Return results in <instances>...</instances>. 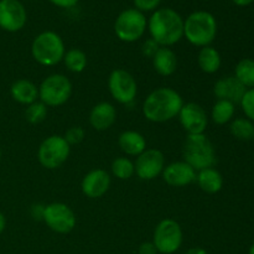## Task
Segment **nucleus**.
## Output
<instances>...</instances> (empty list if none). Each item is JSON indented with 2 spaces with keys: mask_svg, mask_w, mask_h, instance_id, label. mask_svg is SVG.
Listing matches in <instances>:
<instances>
[{
  "mask_svg": "<svg viewBox=\"0 0 254 254\" xmlns=\"http://www.w3.org/2000/svg\"><path fill=\"white\" fill-rule=\"evenodd\" d=\"M72 94V83L64 74L47 76L39 87L40 101L47 107H60L66 103Z\"/></svg>",
  "mask_w": 254,
  "mask_h": 254,
  "instance_id": "nucleus-7",
  "label": "nucleus"
},
{
  "mask_svg": "<svg viewBox=\"0 0 254 254\" xmlns=\"http://www.w3.org/2000/svg\"><path fill=\"white\" fill-rule=\"evenodd\" d=\"M250 254H254V243L252 245V247H251V250H250Z\"/></svg>",
  "mask_w": 254,
  "mask_h": 254,
  "instance_id": "nucleus-40",
  "label": "nucleus"
},
{
  "mask_svg": "<svg viewBox=\"0 0 254 254\" xmlns=\"http://www.w3.org/2000/svg\"><path fill=\"white\" fill-rule=\"evenodd\" d=\"M253 138H254V134H253Z\"/></svg>",
  "mask_w": 254,
  "mask_h": 254,
  "instance_id": "nucleus-42",
  "label": "nucleus"
},
{
  "mask_svg": "<svg viewBox=\"0 0 254 254\" xmlns=\"http://www.w3.org/2000/svg\"><path fill=\"white\" fill-rule=\"evenodd\" d=\"M66 54L64 40L57 32L44 31L37 35L31 45V55L41 66L51 67L64 61Z\"/></svg>",
  "mask_w": 254,
  "mask_h": 254,
  "instance_id": "nucleus-5",
  "label": "nucleus"
},
{
  "mask_svg": "<svg viewBox=\"0 0 254 254\" xmlns=\"http://www.w3.org/2000/svg\"><path fill=\"white\" fill-rule=\"evenodd\" d=\"M71 153V145L61 135H51L45 139L37 150V159L49 170L60 168L66 163Z\"/></svg>",
  "mask_w": 254,
  "mask_h": 254,
  "instance_id": "nucleus-8",
  "label": "nucleus"
},
{
  "mask_svg": "<svg viewBox=\"0 0 254 254\" xmlns=\"http://www.w3.org/2000/svg\"><path fill=\"white\" fill-rule=\"evenodd\" d=\"M161 0H134L135 9L141 12L155 11L158 6L160 5Z\"/></svg>",
  "mask_w": 254,
  "mask_h": 254,
  "instance_id": "nucleus-32",
  "label": "nucleus"
},
{
  "mask_svg": "<svg viewBox=\"0 0 254 254\" xmlns=\"http://www.w3.org/2000/svg\"><path fill=\"white\" fill-rule=\"evenodd\" d=\"M241 106H242L246 116L254 121V88L247 89L242 101H241Z\"/></svg>",
  "mask_w": 254,
  "mask_h": 254,
  "instance_id": "nucleus-30",
  "label": "nucleus"
},
{
  "mask_svg": "<svg viewBox=\"0 0 254 254\" xmlns=\"http://www.w3.org/2000/svg\"><path fill=\"white\" fill-rule=\"evenodd\" d=\"M151 60H153L154 68L160 76H171L178 68V57L175 52L169 47H159Z\"/></svg>",
  "mask_w": 254,
  "mask_h": 254,
  "instance_id": "nucleus-20",
  "label": "nucleus"
},
{
  "mask_svg": "<svg viewBox=\"0 0 254 254\" xmlns=\"http://www.w3.org/2000/svg\"><path fill=\"white\" fill-rule=\"evenodd\" d=\"M119 148L129 156H139L146 150V139L135 130H126L118 138Z\"/></svg>",
  "mask_w": 254,
  "mask_h": 254,
  "instance_id": "nucleus-19",
  "label": "nucleus"
},
{
  "mask_svg": "<svg viewBox=\"0 0 254 254\" xmlns=\"http://www.w3.org/2000/svg\"><path fill=\"white\" fill-rule=\"evenodd\" d=\"M197 64L201 71L205 73L212 74L220 69L221 67V55L215 47L206 46L202 47L198 52Z\"/></svg>",
  "mask_w": 254,
  "mask_h": 254,
  "instance_id": "nucleus-23",
  "label": "nucleus"
},
{
  "mask_svg": "<svg viewBox=\"0 0 254 254\" xmlns=\"http://www.w3.org/2000/svg\"><path fill=\"white\" fill-rule=\"evenodd\" d=\"M183 238L181 226L175 220L165 218L156 225L154 230L153 243L158 250V253L173 254L180 250Z\"/></svg>",
  "mask_w": 254,
  "mask_h": 254,
  "instance_id": "nucleus-9",
  "label": "nucleus"
},
{
  "mask_svg": "<svg viewBox=\"0 0 254 254\" xmlns=\"http://www.w3.org/2000/svg\"><path fill=\"white\" fill-rule=\"evenodd\" d=\"M47 116V106L42 103L41 101H36L34 103L29 104L25 112L26 121L31 124H39L45 121Z\"/></svg>",
  "mask_w": 254,
  "mask_h": 254,
  "instance_id": "nucleus-29",
  "label": "nucleus"
},
{
  "mask_svg": "<svg viewBox=\"0 0 254 254\" xmlns=\"http://www.w3.org/2000/svg\"><path fill=\"white\" fill-rule=\"evenodd\" d=\"M246 92L247 88L235 76L223 77L213 86V93L218 99L230 101L233 104L241 103Z\"/></svg>",
  "mask_w": 254,
  "mask_h": 254,
  "instance_id": "nucleus-17",
  "label": "nucleus"
},
{
  "mask_svg": "<svg viewBox=\"0 0 254 254\" xmlns=\"http://www.w3.org/2000/svg\"><path fill=\"white\" fill-rule=\"evenodd\" d=\"M217 35V21L205 10L193 11L184 20V36L193 46H210Z\"/></svg>",
  "mask_w": 254,
  "mask_h": 254,
  "instance_id": "nucleus-3",
  "label": "nucleus"
},
{
  "mask_svg": "<svg viewBox=\"0 0 254 254\" xmlns=\"http://www.w3.org/2000/svg\"><path fill=\"white\" fill-rule=\"evenodd\" d=\"M44 221L47 227L56 233L66 235L76 227L77 218L69 206L62 202H52L45 206Z\"/></svg>",
  "mask_w": 254,
  "mask_h": 254,
  "instance_id": "nucleus-11",
  "label": "nucleus"
},
{
  "mask_svg": "<svg viewBox=\"0 0 254 254\" xmlns=\"http://www.w3.org/2000/svg\"><path fill=\"white\" fill-rule=\"evenodd\" d=\"M108 88L112 97L121 104H130L138 93L135 78L123 68H116L111 72L108 78Z\"/></svg>",
  "mask_w": 254,
  "mask_h": 254,
  "instance_id": "nucleus-10",
  "label": "nucleus"
},
{
  "mask_svg": "<svg viewBox=\"0 0 254 254\" xmlns=\"http://www.w3.org/2000/svg\"><path fill=\"white\" fill-rule=\"evenodd\" d=\"M0 160H1V149H0Z\"/></svg>",
  "mask_w": 254,
  "mask_h": 254,
  "instance_id": "nucleus-41",
  "label": "nucleus"
},
{
  "mask_svg": "<svg viewBox=\"0 0 254 254\" xmlns=\"http://www.w3.org/2000/svg\"><path fill=\"white\" fill-rule=\"evenodd\" d=\"M56 6L62 7V9H68V7L74 6L79 0H50Z\"/></svg>",
  "mask_w": 254,
  "mask_h": 254,
  "instance_id": "nucleus-36",
  "label": "nucleus"
},
{
  "mask_svg": "<svg viewBox=\"0 0 254 254\" xmlns=\"http://www.w3.org/2000/svg\"><path fill=\"white\" fill-rule=\"evenodd\" d=\"M159 45L156 44L155 41H154L153 39H149V40H146L145 42H144L143 44V54H144V56H146V57H150V59H153L154 57V55L156 54V51H158L159 50Z\"/></svg>",
  "mask_w": 254,
  "mask_h": 254,
  "instance_id": "nucleus-33",
  "label": "nucleus"
},
{
  "mask_svg": "<svg viewBox=\"0 0 254 254\" xmlns=\"http://www.w3.org/2000/svg\"><path fill=\"white\" fill-rule=\"evenodd\" d=\"M64 62L68 71L73 72V73H81L87 67L88 60H87V55L82 50L69 49L64 54Z\"/></svg>",
  "mask_w": 254,
  "mask_h": 254,
  "instance_id": "nucleus-25",
  "label": "nucleus"
},
{
  "mask_svg": "<svg viewBox=\"0 0 254 254\" xmlns=\"http://www.w3.org/2000/svg\"><path fill=\"white\" fill-rule=\"evenodd\" d=\"M148 29V20L144 12L135 7L126 9L117 16L114 22V32L123 42H135L141 39Z\"/></svg>",
  "mask_w": 254,
  "mask_h": 254,
  "instance_id": "nucleus-6",
  "label": "nucleus"
},
{
  "mask_svg": "<svg viewBox=\"0 0 254 254\" xmlns=\"http://www.w3.org/2000/svg\"><path fill=\"white\" fill-rule=\"evenodd\" d=\"M232 1L238 6H247V5L252 4L254 0H232Z\"/></svg>",
  "mask_w": 254,
  "mask_h": 254,
  "instance_id": "nucleus-38",
  "label": "nucleus"
},
{
  "mask_svg": "<svg viewBox=\"0 0 254 254\" xmlns=\"http://www.w3.org/2000/svg\"><path fill=\"white\" fill-rule=\"evenodd\" d=\"M231 134L240 140H250L253 138L254 126L250 119L237 118L231 123Z\"/></svg>",
  "mask_w": 254,
  "mask_h": 254,
  "instance_id": "nucleus-27",
  "label": "nucleus"
},
{
  "mask_svg": "<svg viewBox=\"0 0 254 254\" xmlns=\"http://www.w3.org/2000/svg\"><path fill=\"white\" fill-rule=\"evenodd\" d=\"M135 174L140 180L150 181L163 174L165 168V156L158 149H146L136 156L134 163Z\"/></svg>",
  "mask_w": 254,
  "mask_h": 254,
  "instance_id": "nucleus-12",
  "label": "nucleus"
},
{
  "mask_svg": "<svg viewBox=\"0 0 254 254\" xmlns=\"http://www.w3.org/2000/svg\"><path fill=\"white\" fill-rule=\"evenodd\" d=\"M10 94L17 103L29 106L39 98V88L29 79H17L12 83Z\"/></svg>",
  "mask_w": 254,
  "mask_h": 254,
  "instance_id": "nucleus-21",
  "label": "nucleus"
},
{
  "mask_svg": "<svg viewBox=\"0 0 254 254\" xmlns=\"http://www.w3.org/2000/svg\"><path fill=\"white\" fill-rule=\"evenodd\" d=\"M64 138L66 139V141L69 145H77V144H79L84 139L83 128H81V127H71V128L66 130Z\"/></svg>",
  "mask_w": 254,
  "mask_h": 254,
  "instance_id": "nucleus-31",
  "label": "nucleus"
},
{
  "mask_svg": "<svg viewBox=\"0 0 254 254\" xmlns=\"http://www.w3.org/2000/svg\"><path fill=\"white\" fill-rule=\"evenodd\" d=\"M184 106L183 97L173 88L160 87L149 94L143 103V114L149 122L165 123L176 118Z\"/></svg>",
  "mask_w": 254,
  "mask_h": 254,
  "instance_id": "nucleus-1",
  "label": "nucleus"
},
{
  "mask_svg": "<svg viewBox=\"0 0 254 254\" xmlns=\"http://www.w3.org/2000/svg\"><path fill=\"white\" fill-rule=\"evenodd\" d=\"M161 175L169 186L184 188V186L195 183L197 173L192 166H190L185 161H175L166 165Z\"/></svg>",
  "mask_w": 254,
  "mask_h": 254,
  "instance_id": "nucleus-15",
  "label": "nucleus"
},
{
  "mask_svg": "<svg viewBox=\"0 0 254 254\" xmlns=\"http://www.w3.org/2000/svg\"><path fill=\"white\" fill-rule=\"evenodd\" d=\"M178 117L181 127L188 134H203L207 128V114L205 109L195 102L184 103Z\"/></svg>",
  "mask_w": 254,
  "mask_h": 254,
  "instance_id": "nucleus-14",
  "label": "nucleus"
},
{
  "mask_svg": "<svg viewBox=\"0 0 254 254\" xmlns=\"http://www.w3.org/2000/svg\"><path fill=\"white\" fill-rule=\"evenodd\" d=\"M233 114H235V104L230 101L218 99L212 107L211 118L216 124L223 126L233 118Z\"/></svg>",
  "mask_w": 254,
  "mask_h": 254,
  "instance_id": "nucleus-24",
  "label": "nucleus"
},
{
  "mask_svg": "<svg viewBox=\"0 0 254 254\" xmlns=\"http://www.w3.org/2000/svg\"><path fill=\"white\" fill-rule=\"evenodd\" d=\"M196 183L205 192L217 193L223 186V178L216 169L207 168L198 171L196 175Z\"/></svg>",
  "mask_w": 254,
  "mask_h": 254,
  "instance_id": "nucleus-22",
  "label": "nucleus"
},
{
  "mask_svg": "<svg viewBox=\"0 0 254 254\" xmlns=\"http://www.w3.org/2000/svg\"><path fill=\"white\" fill-rule=\"evenodd\" d=\"M111 188V176L103 169H94L86 174L82 180L81 189L84 196L89 198H99L106 195Z\"/></svg>",
  "mask_w": 254,
  "mask_h": 254,
  "instance_id": "nucleus-16",
  "label": "nucleus"
},
{
  "mask_svg": "<svg viewBox=\"0 0 254 254\" xmlns=\"http://www.w3.org/2000/svg\"><path fill=\"white\" fill-rule=\"evenodd\" d=\"M235 77L247 88H254V60L243 59L236 66Z\"/></svg>",
  "mask_w": 254,
  "mask_h": 254,
  "instance_id": "nucleus-26",
  "label": "nucleus"
},
{
  "mask_svg": "<svg viewBox=\"0 0 254 254\" xmlns=\"http://www.w3.org/2000/svg\"><path fill=\"white\" fill-rule=\"evenodd\" d=\"M139 254H158V250L153 242H144L139 246Z\"/></svg>",
  "mask_w": 254,
  "mask_h": 254,
  "instance_id": "nucleus-35",
  "label": "nucleus"
},
{
  "mask_svg": "<svg viewBox=\"0 0 254 254\" xmlns=\"http://www.w3.org/2000/svg\"><path fill=\"white\" fill-rule=\"evenodd\" d=\"M112 173L119 180H128L135 174L134 163L129 158L121 156L112 163Z\"/></svg>",
  "mask_w": 254,
  "mask_h": 254,
  "instance_id": "nucleus-28",
  "label": "nucleus"
},
{
  "mask_svg": "<svg viewBox=\"0 0 254 254\" xmlns=\"http://www.w3.org/2000/svg\"><path fill=\"white\" fill-rule=\"evenodd\" d=\"M150 36L159 46L170 47L184 37V19L170 7L156 9L148 20Z\"/></svg>",
  "mask_w": 254,
  "mask_h": 254,
  "instance_id": "nucleus-2",
  "label": "nucleus"
},
{
  "mask_svg": "<svg viewBox=\"0 0 254 254\" xmlns=\"http://www.w3.org/2000/svg\"><path fill=\"white\" fill-rule=\"evenodd\" d=\"M184 161L196 171L213 168L216 164L215 146L205 134H188L183 146Z\"/></svg>",
  "mask_w": 254,
  "mask_h": 254,
  "instance_id": "nucleus-4",
  "label": "nucleus"
},
{
  "mask_svg": "<svg viewBox=\"0 0 254 254\" xmlns=\"http://www.w3.org/2000/svg\"><path fill=\"white\" fill-rule=\"evenodd\" d=\"M5 226H6V220H5V216L0 212V235L4 232Z\"/></svg>",
  "mask_w": 254,
  "mask_h": 254,
  "instance_id": "nucleus-39",
  "label": "nucleus"
},
{
  "mask_svg": "<svg viewBox=\"0 0 254 254\" xmlns=\"http://www.w3.org/2000/svg\"><path fill=\"white\" fill-rule=\"evenodd\" d=\"M45 206H46V205H41V203H35V205L31 206L30 213H31V217L34 218L35 221H42V220H44Z\"/></svg>",
  "mask_w": 254,
  "mask_h": 254,
  "instance_id": "nucleus-34",
  "label": "nucleus"
},
{
  "mask_svg": "<svg viewBox=\"0 0 254 254\" xmlns=\"http://www.w3.org/2000/svg\"><path fill=\"white\" fill-rule=\"evenodd\" d=\"M27 21V12L19 0H0V27L7 32L20 31Z\"/></svg>",
  "mask_w": 254,
  "mask_h": 254,
  "instance_id": "nucleus-13",
  "label": "nucleus"
},
{
  "mask_svg": "<svg viewBox=\"0 0 254 254\" xmlns=\"http://www.w3.org/2000/svg\"><path fill=\"white\" fill-rule=\"evenodd\" d=\"M117 119L116 107L109 102H101L92 108L89 113V124L98 131L107 130Z\"/></svg>",
  "mask_w": 254,
  "mask_h": 254,
  "instance_id": "nucleus-18",
  "label": "nucleus"
},
{
  "mask_svg": "<svg viewBox=\"0 0 254 254\" xmlns=\"http://www.w3.org/2000/svg\"><path fill=\"white\" fill-rule=\"evenodd\" d=\"M184 254H207V252H206V250H203L201 247H192Z\"/></svg>",
  "mask_w": 254,
  "mask_h": 254,
  "instance_id": "nucleus-37",
  "label": "nucleus"
}]
</instances>
